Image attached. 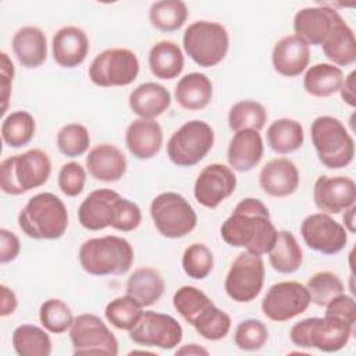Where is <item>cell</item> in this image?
I'll return each instance as SVG.
<instances>
[{
	"label": "cell",
	"instance_id": "29",
	"mask_svg": "<svg viewBox=\"0 0 356 356\" xmlns=\"http://www.w3.org/2000/svg\"><path fill=\"white\" fill-rule=\"evenodd\" d=\"M174 96L177 103L185 110H203L213 97L211 81L202 72L186 74L175 85Z\"/></svg>",
	"mask_w": 356,
	"mask_h": 356
},
{
	"label": "cell",
	"instance_id": "15",
	"mask_svg": "<svg viewBox=\"0 0 356 356\" xmlns=\"http://www.w3.org/2000/svg\"><path fill=\"white\" fill-rule=\"evenodd\" d=\"M310 296L306 285L296 281H281L271 285L261 300L267 318L277 323L288 321L307 310Z\"/></svg>",
	"mask_w": 356,
	"mask_h": 356
},
{
	"label": "cell",
	"instance_id": "38",
	"mask_svg": "<svg viewBox=\"0 0 356 356\" xmlns=\"http://www.w3.org/2000/svg\"><path fill=\"white\" fill-rule=\"evenodd\" d=\"M35 118L28 111L10 113L1 124V138L10 147H22L35 136Z\"/></svg>",
	"mask_w": 356,
	"mask_h": 356
},
{
	"label": "cell",
	"instance_id": "33",
	"mask_svg": "<svg viewBox=\"0 0 356 356\" xmlns=\"http://www.w3.org/2000/svg\"><path fill=\"white\" fill-rule=\"evenodd\" d=\"M343 82V72L330 63L312 65L303 78L305 90L314 97H328L338 92Z\"/></svg>",
	"mask_w": 356,
	"mask_h": 356
},
{
	"label": "cell",
	"instance_id": "45",
	"mask_svg": "<svg viewBox=\"0 0 356 356\" xmlns=\"http://www.w3.org/2000/svg\"><path fill=\"white\" fill-rule=\"evenodd\" d=\"M268 339V330L260 320L248 318L241 321L234 334L235 345L242 350H259Z\"/></svg>",
	"mask_w": 356,
	"mask_h": 356
},
{
	"label": "cell",
	"instance_id": "6",
	"mask_svg": "<svg viewBox=\"0 0 356 356\" xmlns=\"http://www.w3.org/2000/svg\"><path fill=\"white\" fill-rule=\"evenodd\" d=\"M51 174V161L46 152L29 149L7 157L0 164V188L7 195H22L44 185Z\"/></svg>",
	"mask_w": 356,
	"mask_h": 356
},
{
	"label": "cell",
	"instance_id": "32",
	"mask_svg": "<svg viewBox=\"0 0 356 356\" xmlns=\"http://www.w3.org/2000/svg\"><path fill=\"white\" fill-rule=\"evenodd\" d=\"M321 46L325 57L337 67H346L356 61L355 33L343 18L335 25Z\"/></svg>",
	"mask_w": 356,
	"mask_h": 356
},
{
	"label": "cell",
	"instance_id": "4",
	"mask_svg": "<svg viewBox=\"0 0 356 356\" xmlns=\"http://www.w3.org/2000/svg\"><path fill=\"white\" fill-rule=\"evenodd\" d=\"M18 225L32 239H58L68 227L67 207L54 193H38L19 211Z\"/></svg>",
	"mask_w": 356,
	"mask_h": 356
},
{
	"label": "cell",
	"instance_id": "52",
	"mask_svg": "<svg viewBox=\"0 0 356 356\" xmlns=\"http://www.w3.org/2000/svg\"><path fill=\"white\" fill-rule=\"evenodd\" d=\"M175 355H209V352L199 346L197 343H189V345H185L182 348H179Z\"/></svg>",
	"mask_w": 356,
	"mask_h": 356
},
{
	"label": "cell",
	"instance_id": "17",
	"mask_svg": "<svg viewBox=\"0 0 356 356\" xmlns=\"http://www.w3.org/2000/svg\"><path fill=\"white\" fill-rule=\"evenodd\" d=\"M300 234L310 249L323 254H335L348 242L345 227L327 213L307 216L300 224Z\"/></svg>",
	"mask_w": 356,
	"mask_h": 356
},
{
	"label": "cell",
	"instance_id": "13",
	"mask_svg": "<svg viewBox=\"0 0 356 356\" xmlns=\"http://www.w3.org/2000/svg\"><path fill=\"white\" fill-rule=\"evenodd\" d=\"M74 355H118V341L96 314L85 313L74 318L70 328Z\"/></svg>",
	"mask_w": 356,
	"mask_h": 356
},
{
	"label": "cell",
	"instance_id": "20",
	"mask_svg": "<svg viewBox=\"0 0 356 356\" xmlns=\"http://www.w3.org/2000/svg\"><path fill=\"white\" fill-rule=\"evenodd\" d=\"M341 19L342 17L338 11L331 7H306L295 14L293 31L306 44L320 46Z\"/></svg>",
	"mask_w": 356,
	"mask_h": 356
},
{
	"label": "cell",
	"instance_id": "48",
	"mask_svg": "<svg viewBox=\"0 0 356 356\" xmlns=\"http://www.w3.org/2000/svg\"><path fill=\"white\" fill-rule=\"evenodd\" d=\"M19 250H21V243L18 236L6 228H1L0 229V263L6 264L15 260L17 256L19 254Z\"/></svg>",
	"mask_w": 356,
	"mask_h": 356
},
{
	"label": "cell",
	"instance_id": "2",
	"mask_svg": "<svg viewBox=\"0 0 356 356\" xmlns=\"http://www.w3.org/2000/svg\"><path fill=\"white\" fill-rule=\"evenodd\" d=\"M79 224L89 231L113 227L122 232L134 231L142 221L136 203L122 197L113 189L100 188L90 192L78 207Z\"/></svg>",
	"mask_w": 356,
	"mask_h": 356
},
{
	"label": "cell",
	"instance_id": "19",
	"mask_svg": "<svg viewBox=\"0 0 356 356\" xmlns=\"http://www.w3.org/2000/svg\"><path fill=\"white\" fill-rule=\"evenodd\" d=\"M313 200L316 207L323 213L338 214L355 204L356 184L352 178L343 175H321L314 184Z\"/></svg>",
	"mask_w": 356,
	"mask_h": 356
},
{
	"label": "cell",
	"instance_id": "40",
	"mask_svg": "<svg viewBox=\"0 0 356 356\" xmlns=\"http://www.w3.org/2000/svg\"><path fill=\"white\" fill-rule=\"evenodd\" d=\"M142 306L129 295L118 296L107 303L104 316L108 323L122 331H131L142 316Z\"/></svg>",
	"mask_w": 356,
	"mask_h": 356
},
{
	"label": "cell",
	"instance_id": "21",
	"mask_svg": "<svg viewBox=\"0 0 356 356\" xmlns=\"http://www.w3.org/2000/svg\"><path fill=\"white\" fill-rule=\"evenodd\" d=\"M259 184L273 197L289 196L299 186L298 167L286 157H275L263 165L259 174Z\"/></svg>",
	"mask_w": 356,
	"mask_h": 356
},
{
	"label": "cell",
	"instance_id": "8",
	"mask_svg": "<svg viewBox=\"0 0 356 356\" xmlns=\"http://www.w3.org/2000/svg\"><path fill=\"white\" fill-rule=\"evenodd\" d=\"M355 328L337 317H309L293 324L289 338L299 348H316L332 353L345 348Z\"/></svg>",
	"mask_w": 356,
	"mask_h": 356
},
{
	"label": "cell",
	"instance_id": "31",
	"mask_svg": "<svg viewBox=\"0 0 356 356\" xmlns=\"http://www.w3.org/2000/svg\"><path fill=\"white\" fill-rule=\"evenodd\" d=\"M149 67L159 79H174L184 70V54L179 46L171 40L154 43L149 51Z\"/></svg>",
	"mask_w": 356,
	"mask_h": 356
},
{
	"label": "cell",
	"instance_id": "26",
	"mask_svg": "<svg viewBox=\"0 0 356 356\" xmlns=\"http://www.w3.org/2000/svg\"><path fill=\"white\" fill-rule=\"evenodd\" d=\"M127 157L114 145L102 143L95 146L86 156V168L89 174L103 182H115L127 171Z\"/></svg>",
	"mask_w": 356,
	"mask_h": 356
},
{
	"label": "cell",
	"instance_id": "53",
	"mask_svg": "<svg viewBox=\"0 0 356 356\" xmlns=\"http://www.w3.org/2000/svg\"><path fill=\"white\" fill-rule=\"evenodd\" d=\"M355 211H356V206L353 204L352 207L345 210V214L342 217V220L345 222V229H348L352 234L355 232Z\"/></svg>",
	"mask_w": 356,
	"mask_h": 356
},
{
	"label": "cell",
	"instance_id": "39",
	"mask_svg": "<svg viewBox=\"0 0 356 356\" xmlns=\"http://www.w3.org/2000/svg\"><path fill=\"white\" fill-rule=\"evenodd\" d=\"M267 120L264 106L254 100H241L235 103L228 113V125L234 132L242 129L260 131Z\"/></svg>",
	"mask_w": 356,
	"mask_h": 356
},
{
	"label": "cell",
	"instance_id": "28",
	"mask_svg": "<svg viewBox=\"0 0 356 356\" xmlns=\"http://www.w3.org/2000/svg\"><path fill=\"white\" fill-rule=\"evenodd\" d=\"M13 51L21 65L26 68L40 67L47 57L46 35L38 26H22L13 36Z\"/></svg>",
	"mask_w": 356,
	"mask_h": 356
},
{
	"label": "cell",
	"instance_id": "10",
	"mask_svg": "<svg viewBox=\"0 0 356 356\" xmlns=\"http://www.w3.org/2000/svg\"><path fill=\"white\" fill-rule=\"evenodd\" d=\"M150 216L156 229L170 239L191 234L197 224L193 207L182 195L175 192L157 195L150 203Z\"/></svg>",
	"mask_w": 356,
	"mask_h": 356
},
{
	"label": "cell",
	"instance_id": "11",
	"mask_svg": "<svg viewBox=\"0 0 356 356\" xmlns=\"http://www.w3.org/2000/svg\"><path fill=\"white\" fill-rule=\"evenodd\" d=\"M214 145L213 128L200 120L179 127L167 142V156L178 167L196 165Z\"/></svg>",
	"mask_w": 356,
	"mask_h": 356
},
{
	"label": "cell",
	"instance_id": "25",
	"mask_svg": "<svg viewBox=\"0 0 356 356\" xmlns=\"http://www.w3.org/2000/svg\"><path fill=\"white\" fill-rule=\"evenodd\" d=\"M263 153L264 145L259 131L242 129L229 140L227 160L235 171L248 172L260 163Z\"/></svg>",
	"mask_w": 356,
	"mask_h": 356
},
{
	"label": "cell",
	"instance_id": "42",
	"mask_svg": "<svg viewBox=\"0 0 356 356\" xmlns=\"http://www.w3.org/2000/svg\"><path fill=\"white\" fill-rule=\"evenodd\" d=\"M39 320L49 332L63 334L71 328L74 316L70 306L61 299H47L40 305Z\"/></svg>",
	"mask_w": 356,
	"mask_h": 356
},
{
	"label": "cell",
	"instance_id": "34",
	"mask_svg": "<svg viewBox=\"0 0 356 356\" xmlns=\"http://www.w3.org/2000/svg\"><path fill=\"white\" fill-rule=\"evenodd\" d=\"M268 260L271 267L281 274H292L302 266V249L289 231H278L275 242L268 252Z\"/></svg>",
	"mask_w": 356,
	"mask_h": 356
},
{
	"label": "cell",
	"instance_id": "18",
	"mask_svg": "<svg viewBox=\"0 0 356 356\" xmlns=\"http://www.w3.org/2000/svg\"><path fill=\"white\" fill-rule=\"evenodd\" d=\"M235 188L236 177L231 167L221 163H213L199 172L193 186V196L203 207L216 209L222 200L234 193Z\"/></svg>",
	"mask_w": 356,
	"mask_h": 356
},
{
	"label": "cell",
	"instance_id": "22",
	"mask_svg": "<svg viewBox=\"0 0 356 356\" xmlns=\"http://www.w3.org/2000/svg\"><path fill=\"white\" fill-rule=\"evenodd\" d=\"M89 51V39L78 26L67 25L60 28L51 40V53L54 61L63 68H75L81 65Z\"/></svg>",
	"mask_w": 356,
	"mask_h": 356
},
{
	"label": "cell",
	"instance_id": "16",
	"mask_svg": "<svg viewBox=\"0 0 356 356\" xmlns=\"http://www.w3.org/2000/svg\"><path fill=\"white\" fill-rule=\"evenodd\" d=\"M128 332L135 343L160 349H174L184 337L181 324L172 316L153 310L143 312L135 327Z\"/></svg>",
	"mask_w": 356,
	"mask_h": 356
},
{
	"label": "cell",
	"instance_id": "9",
	"mask_svg": "<svg viewBox=\"0 0 356 356\" xmlns=\"http://www.w3.org/2000/svg\"><path fill=\"white\" fill-rule=\"evenodd\" d=\"M185 53L200 67H214L224 60L229 46V36L218 22L195 21L184 32Z\"/></svg>",
	"mask_w": 356,
	"mask_h": 356
},
{
	"label": "cell",
	"instance_id": "36",
	"mask_svg": "<svg viewBox=\"0 0 356 356\" xmlns=\"http://www.w3.org/2000/svg\"><path fill=\"white\" fill-rule=\"evenodd\" d=\"M11 342L19 356H49L51 353L49 334L33 324L18 325L13 332Z\"/></svg>",
	"mask_w": 356,
	"mask_h": 356
},
{
	"label": "cell",
	"instance_id": "43",
	"mask_svg": "<svg viewBox=\"0 0 356 356\" xmlns=\"http://www.w3.org/2000/svg\"><path fill=\"white\" fill-rule=\"evenodd\" d=\"M214 266V257L211 250L204 243L189 245L182 254V268L189 278L203 280L206 278Z\"/></svg>",
	"mask_w": 356,
	"mask_h": 356
},
{
	"label": "cell",
	"instance_id": "46",
	"mask_svg": "<svg viewBox=\"0 0 356 356\" xmlns=\"http://www.w3.org/2000/svg\"><path fill=\"white\" fill-rule=\"evenodd\" d=\"M85 181H86V171L76 161H68L63 164V167L58 171V179H57L58 188L64 195L70 197L78 196L83 191Z\"/></svg>",
	"mask_w": 356,
	"mask_h": 356
},
{
	"label": "cell",
	"instance_id": "44",
	"mask_svg": "<svg viewBox=\"0 0 356 356\" xmlns=\"http://www.w3.org/2000/svg\"><path fill=\"white\" fill-rule=\"evenodd\" d=\"M56 142L60 153L67 157H78L88 150L90 136L82 124H67L58 131Z\"/></svg>",
	"mask_w": 356,
	"mask_h": 356
},
{
	"label": "cell",
	"instance_id": "7",
	"mask_svg": "<svg viewBox=\"0 0 356 356\" xmlns=\"http://www.w3.org/2000/svg\"><path fill=\"white\" fill-rule=\"evenodd\" d=\"M312 143L320 163L331 170L349 165L355 156V140L345 125L331 115L317 117L310 127Z\"/></svg>",
	"mask_w": 356,
	"mask_h": 356
},
{
	"label": "cell",
	"instance_id": "50",
	"mask_svg": "<svg viewBox=\"0 0 356 356\" xmlns=\"http://www.w3.org/2000/svg\"><path fill=\"white\" fill-rule=\"evenodd\" d=\"M0 292H1V302H0V316L7 317L13 314L17 309L18 300L13 289H10L7 285L1 284L0 285Z\"/></svg>",
	"mask_w": 356,
	"mask_h": 356
},
{
	"label": "cell",
	"instance_id": "30",
	"mask_svg": "<svg viewBox=\"0 0 356 356\" xmlns=\"http://www.w3.org/2000/svg\"><path fill=\"white\" fill-rule=\"evenodd\" d=\"M125 289L127 295L134 298L142 307H149L163 296L165 284L157 270L142 267L129 275Z\"/></svg>",
	"mask_w": 356,
	"mask_h": 356
},
{
	"label": "cell",
	"instance_id": "12",
	"mask_svg": "<svg viewBox=\"0 0 356 356\" xmlns=\"http://www.w3.org/2000/svg\"><path fill=\"white\" fill-rule=\"evenodd\" d=\"M139 67V60L132 50L113 47L93 58L88 74L90 81L102 88L127 86L136 79Z\"/></svg>",
	"mask_w": 356,
	"mask_h": 356
},
{
	"label": "cell",
	"instance_id": "24",
	"mask_svg": "<svg viewBox=\"0 0 356 356\" xmlns=\"http://www.w3.org/2000/svg\"><path fill=\"white\" fill-rule=\"evenodd\" d=\"M125 145L129 153L139 160L154 157L163 145V131L154 120L136 118L125 131Z\"/></svg>",
	"mask_w": 356,
	"mask_h": 356
},
{
	"label": "cell",
	"instance_id": "49",
	"mask_svg": "<svg viewBox=\"0 0 356 356\" xmlns=\"http://www.w3.org/2000/svg\"><path fill=\"white\" fill-rule=\"evenodd\" d=\"M0 57H1V89H3L1 114L4 115L6 110H7V104H8L10 92H11V82L14 78V64L4 51L0 53Z\"/></svg>",
	"mask_w": 356,
	"mask_h": 356
},
{
	"label": "cell",
	"instance_id": "41",
	"mask_svg": "<svg viewBox=\"0 0 356 356\" xmlns=\"http://www.w3.org/2000/svg\"><path fill=\"white\" fill-rule=\"evenodd\" d=\"M310 302L320 307H325L334 298L343 293V282L331 271H318L313 274L306 284Z\"/></svg>",
	"mask_w": 356,
	"mask_h": 356
},
{
	"label": "cell",
	"instance_id": "27",
	"mask_svg": "<svg viewBox=\"0 0 356 356\" xmlns=\"http://www.w3.org/2000/svg\"><path fill=\"white\" fill-rule=\"evenodd\" d=\"M129 108L139 118L154 120L160 117L171 104L168 89L156 82H145L129 93Z\"/></svg>",
	"mask_w": 356,
	"mask_h": 356
},
{
	"label": "cell",
	"instance_id": "47",
	"mask_svg": "<svg viewBox=\"0 0 356 356\" xmlns=\"http://www.w3.org/2000/svg\"><path fill=\"white\" fill-rule=\"evenodd\" d=\"M325 316L337 317L346 324H349L352 328H355L356 324V305L355 299L349 295H338L334 298L327 306H325Z\"/></svg>",
	"mask_w": 356,
	"mask_h": 356
},
{
	"label": "cell",
	"instance_id": "23",
	"mask_svg": "<svg viewBox=\"0 0 356 356\" xmlns=\"http://www.w3.org/2000/svg\"><path fill=\"white\" fill-rule=\"evenodd\" d=\"M310 60V49L299 36L288 35L280 39L271 53L274 70L282 76L300 75Z\"/></svg>",
	"mask_w": 356,
	"mask_h": 356
},
{
	"label": "cell",
	"instance_id": "14",
	"mask_svg": "<svg viewBox=\"0 0 356 356\" xmlns=\"http://www.w3.org/2000/svg\"><path fill=\"white\" fill-rule=\"evenodd\" d=\"M264 274L261 256L249 252L239 253L225 277L224 288L227 295L238 303L252 302L261 292Z\"/></svg>",
	"mask_w": 356,
	"mask_h": 356
},
{
	"label": "cell",
	"instance_id": "3",
	"mask_svg": "<svg viewBox=\"0 0 356 356\" xmlns=\"http://www.w3.org/2000/svg\"><path fill=\"white\" fill-rule=\"evenodd\" d=\"M175 310L207 341H220L231 328V317L199 288L184 285L172 296Z\"/></svg>",
	"mask_w": 356,
	"mask_h": 356
},
{
	"label": "cell",
	"instance_id": "1",
	"mask_svg": "<svg viewBox=\"0 0 356 356\" xmlns=\"http://www.w3.org/2000/svg\"><path fill=\"white\" fill-rule=\"evenodd\" d=\"M277 232L267 206L254 197L241 200L220 228L221 238L228 245L257 256L270 252Z\"/></svg>",
	"mask_w": 356,
	"mask_h": 356
},
{
	"label": "cell",
	"instance_id": "35",
	"mask_svg": "<svg viewBox=\"0 0 356 356\" xmlns=\"http://www.w3.org/2000/svg\"><path fill=\"white\" fill-rule=\"evenodd\" d=\"M267 145L278 154H288L298 150L305 142V132L296 120L280 118L267 128Z\"/></svg>",
	"mask_w": 356,
	"mask_h": 356
},
{
	"label": "cell",
	"instance_id": "51",
	"mask_svg": "<svg viewBox=\"0 0 356 356\" xmlns=\"http://www.w3.org/2000/svg\"><path fill=\"white\" fill-rule=\"evenodd\" d=\"M355 75L356 72L352 71L342 82V86L339 89L341 92V97L342 100L350 106V107H355L356 106V95H355Z\"/></svg>",
	"mask_w": 356,
	"mask_h": 356
},
{
	"label": "cell",
	"instance_id": "37",
	"mask_svg": "<svg viewBox=\"0 0 356 356\" xmlns=\"http://www.w3.org/2000/svg\"><path fill=\"white\" fill-rule=\"evenodd\" d=\"M188 18V7L181 0H160L150 6V24L161 32L179 29Z\"/></svg>",
	"mask_w": 356,
	"mask_h": 356
},
{
	"label": "cell",
	"instance_id": "5",
	"mask_svg": "<svg viewBox=\"0 0 356 356\" xmlns=\"http://www.w3.org/2000/svg\"><path fill=\"white\" fill-rule=\"evenodd\" d=\"M78 259L90 275H121L132 266L134 248L127 239L115 235L90 238L81 245Z\"/></svg>",
	"mask_w": 356,
	"mask_h": 356
}]
</instances>
